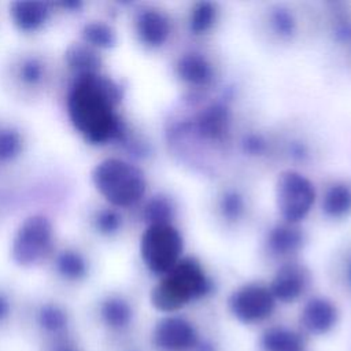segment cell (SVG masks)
<instances>
[{"label": "cell", "mask_w": 351, "mask_h": 351, "mask_svg": "<svg viewBox=\"0 0 351 351\" xmlns=\"http://www.w3.org/2000/svg\"><path fill=\"white\" fill-rule=\"evenodd\" d=\"M337 319L336 307L324 298L311 299L302 311L304 328L313 333L328 332Z\"/></svg>", "instance_id": "5bb4252c"}, {"label": "cell", "mask_w": 351, "mask_h": 351, "mask_svg": "<svg viewBox=\"0 0 351 351\" xmlns=\"http://www.w3.org/2000/svg\"><path fill=\"white\" fill-rule=\"evenodd\" d=\"M348 276H350V281H351V262H350V269H348Z\"/></svg>", "instance_id": "d6a6232c"}, {"label": "cell", "mask_w": 351, "mask_h": 351, "mask_svg": "<svg viewBox=\"0 0 351 351\" xmlns=\"http://www.w3.org/2000/svg\"><path fill=\"white\" fill-rule=\"evenodd\" d=\"M51 10L41 1H14L10 4V18L14 26L22 33H34L41 29Z\"/></svg>", "instance_id": "4fadbf2b"}, {"label": "cell", "mask_w": 351, "mask_h": 351, "mask_svg": "<svg viewBox=\"0 0 351 351\" xmlns=\"http://www.w3.org/2000/svg\"><path fill=\"white\" fill-rule=\"evenodd\" d=\"M133 319L130 303L119 295H108L97 306V321L108 332H121L126 329Z\"/></svg>", "instance_id": "7c38bea8"}, {"label": "cell", "mask_w": 351, "mask_h": 351, "mask_svg": "<svg viewBox=\"0 0 351 351\" xmlns=\"http://www.w3.org/2000/svg\"><path fill=\"white\" fill-rule=\"evenodd\" d=\"M43 351H85L84 346L71 335L52 344L43 347Z\"/></svg>", "instance_id": "f1b7e54d"}, {"label": "cell", "mask_w": 351, "mask_h": 351, "mask_svg": "<svg viewBox=\"0 0 351 351\" xmlns=\"http://www.w3.org/2000/svg\"><path fill=\"white\" fill-rule=\"evenodd\" d=\"M12 311H14L12 299L5 291L0 289V330L8 326L12 318Z\"/></svg>", "instance_id": "f546056e"}, {"label": "cell", "mask_w": 351, "mask_h": 351, "mask_svg": "<svg viewBox=\"0 0 351 351\" xmlns=\"http://www.w3.org/2000/svg\"><path fill=\"white\" fill-rule=\"evenodd\" d=\"M56 273L67 282H81L89 271L88 262L75 250H63L55 258Z\"/></svg>", "instance_id": "e0dca14e"}, {"label": "cell", "mask_w": 351, "mask_h": 351, "mask_svg": "<svg viewBox=\"0 0 351 351\" xmlns=\"http://www.w3.org/2000/svg\"><path fill=\"white\" fill-rule=\"evenodd\" d=\"M44 67L43 63L36 58H29L23 60L19 67V77L26 85H36L43 80Z\"/></svg>", "instance_id": "4316f807"}, {"label": "cell", "mask_w": 351, "mask_h": 351, "mask_svg": "<svg viewBox=\"0 0 351 351\" xmlns=\"http://www.w3.org/2000/svg\"><path fill=\"white\" fill-rule=\"evenodd\" d=\"M274 22H276L280 32H292L293 21H292V16L288 12L278 11L274 16Z\"/></svg>", "instance_id": "4dcf8cb0"}, {"label": "cell", "mask_w": 351, "mask_h": 351, "mask_svg": "<svg viewBox=\"0 0 351 351\" xmlns=\"http://www.w3.org/2000/svg\"><path fill=\"white\" fill-rule=\"evenodd\" d=\"M122 218L114 208H103L95 217V226L103 234H114L119 230Z\"/></svg>", "instance_id": "484cf974"}, {"label": "cell", "mask_w": 351, "mask_h": 351, "mask_svg": "<svg viewBox=\"0 0 351 351\" xmlns=\"http://www.w3.org/2000/svg\"><path fill=\"white\" fill-rule=\"evenodd\" d=\"M177 74L189 85L203 86L213 80L214 71L211 63L203 55L189 52L178 59Z\"/></svg>", "instance_id": "9a60e30c"}, {"label": "cell", "mask_w": 351, "mask_h": 351, "mask_svg": "<svg viewBox=\"0 0 351 351\" xmlns=\"http://www.w3.org/2000/svg\"><path fill=\"white\" fill-rule=\"evenodd\" d=\"M276 299L269 287L245 284L236 289L229 300L233 315L244 324H256L266 319L274 310Z\"/></svg>", "instance_id": "ba28073f"}, {"label": "cell", "mask_w": 351, "mask_h": 351, "mask_svg": "<svg viewBox=\"0 0 351 351\" xmlns=\"http://www.w3.org/2000/svg\"><path fill=\"white\" fill-rule=\"evenodd\" d=\"M30 332L41 347L73 335L71 315L67 308L53 300L40 303L30 317Z\"/></svg>", "instance_id": "52a82bcc"}, {"label": "cell", "mask_w": 351, "mask_h": 351, "mask_svg": "<svg viewBox=\"0 0 351 351\" xmlns=\"http://www.w3.org/2000/svg\"><path fill=\"white\" fill-rule=\"evenodd\" d=\"M53 247V225L44 214H32L14 232L10 255L21 267H33L44 261Z\"/></svg>", "instance_id": "5b68a950"}, {"label": "cell", "mask_w": 351, "mask_h": 351, "mask_svg": "<svg viewBox=\"0 0 351 351\" xmlns=\"http://www.w3.org/2000/svg\"><path fill=\"white\" fill-rule=\"evenodd\" d=\"M119 99V88L100 73L75 77L66 99L69 121L85 141L106 144L121 133Z\"/></svg>", "instance_id": "6da1fadb"}, {"label": "cell", "mask_w": 351, "mask_h": 351, "mask_svg": "<svg viewBox=\"0 0 351 351\" xmlns=\"http://www.w3.org/2000/svg\"><path fill=\"white\" fill-rule=\"evenodd\" d=\"M322 210L329 218H344L351 213V186L346 182H335L322 197Z\"/></svg>", "instance_id": "ac0fdd59"}, {"label": "cell", "mask_w": 351, "mask_h": 351, "mask_svg": "<svg viewBox=\"0 0 351 351\" xmlns=\"http://www.w3.org/2000/svg\"><path fill=\"white\" fill-rule=\"evenodd\" d=\"M269 248L278 255H287L298 251L302 245V233L293 225H278L269 233Z\"/></svg>", "instance_id": "d6986e66"}, {"label": "cell", "mask_w": 351, "mask_h": 351, "mask_svg": "<svg viewBox=\"0 0 351 351\" xmlns=\"http://www.w3.org/2000/svg\"><path fill=\"white\" fill-rule=\"evenodd\" d=\"M173 211H174L173 204L167 197L155 196L147 203L144 208V218L147 221V225L167 223V222H171Z\"/></svg>", "instance_id": "d4e9b609"}, {"label": "cell", "mask_w": 351, "mask_h": 351, "mask_svg": "<svg viewBox=\"0 0 351 351\" xmlns=\"http://www.w3.org/2000/svg\"><path fill=\"white\" fill-rule=\"evenodd\" d=\"M182 250V234L171 222L149 223L140 237L138 251L143 263L151 273L160 277L180 262Z\"/></svg>", "instance_id": "277c9868"}, {"label": "cell", "mask_w": 351, "mask_h": 351, "mask_svg": "<svg viewBox=\"0 0 351 351\" xmlns=\"http://www.w3.org/2000/svg\"><path fill=\"white\" fill-rule=\"evenodd\" d=\"M315 202L313 182L296 170H284L276 181V204L280 215L291 225L304 219Z\"/></svg>", "instance_id": "8992f818"}, {"label": "cell", "mask_w": 351, "mask_h": 351, "mask_svg": "<svg viewBox=\"0 0 351 351\" xmlns=\"http://www.w3.org/2000/svg\"><path fill=\"white\" fill-rule=\"evenodd\" d=\"M66 62L77 77L100 73V58L96 49L85 43L70 45L66 51Z\"/></svg>", "instance_id": "2e32d148"}, {"label": "cell", "mask_w": 351, "mask_h": 351, "mask_svg": "<svg viewBox=\"0 0 351 351\" xmlns=\"http://www.w3.org/2000/svg\"><path fill=\"white\" fill-rule=\"evenodd\" d=\"M262 344L265 351H303V341L299 335L285 328L269 329Z\"/></svg>", "instance_id": "44dd1931"}, {"label": "cell", "mask_w": 351, "mask_h": 351, "mask_svg": "<svg viewBox=\"0 0 351 351\" xmlns=\"http://www.w3.org/2000/svg\"><path fill=\"white\" fill-rule=\"evenodd\" d=\"M134 29L138 40L147 47H160L170 34V21L167 15L156 8L138 11L134 21Z\"/></svg>", "instance_id": "30bf717a"}, {"label": "cell", "mask_w": 351, "mask_h": 351, "mask_svg": "<svg viewBox=\"0 0 351 351\" xmlns=\"http://www.w3.org/2000/svg\"><path fill=\"white\" fill-rule=\"evenodd\" d=\"M307 284V273L298 263L282 265L269 287L274 299L285 303L296 300L304 291Z\"/></svg>", "instance_id": "8fae6325"}, {"label": "cell", "mask_w": 351, "mask_h": 351, "mask_svg": "<svg viewBox=\"0 0 351 351\" xmlns=\"http://www.w3.org/2000/svg\"><path fill=\"white\" fill-rule=\"evenodd\" d=\"M81 36L82 43L92 47L93 49L111 48L117 41L115 32L111 29V26L100 21H90L85 23Z\"/></svg>", "instance_id": "7402d4cb"}, {"label": "cell", "mask_w": 351, "mask_h": 351, "mask_svg": "<svg viewBox=\"0 0 351 351\" xmlns=\"http://www.w3.org/2000/svg\"><path fill=\"white\" fill-rule=\"evenodd\" d=\"M245 145H247V148L250 151H254V152H261L263 149V141L259 137H256V136L248 137Z\"/></svg>", "instance_id": "1f68e13d"}, {"label": "cell", "mask_w": 351, "mask_h": 351, "mask_svg": "<svg viewBox=\"0 0 351 351\" xmlns=\"http://www.w3.org/2000/svg\"><path fill=\"white\" fill-rule=\"evenodd\" d=\"M228 122V111L222 106L213 104L203 110L196 121V125L202 136L208 138H218L226 132Z\"/></svg>", "instance_id": "ffe728a7"}, {"label": "cell", "mask_w": 351, "mask_h": 351, "mask_svg": "<svg viewBox=\"0 0 351 351\" xmlns=\"http://www.w3.org/2000/svg\"><path fill=\"white\" fill-rule=\"evenodd\" d=\"M23 149L22 134L12 128H0V163L11 162Z\"/></svg>", "instance_id": "cb8c5ba5"}, {"label": "cell", "mask_w": 351, "mask_h": 351, "mask_svg": "<svg viewBox=\"0 0 351 351\" xmlns=\"http://www.w3.org/2000/svg\"><path fill=\"white\" fill-rule=\"evenodd\" d=\"M90 181L97 193L112 208H126L137 204L147 191L143 170L117 156L99 160L90 171Z\"/></svg>", "instance_id": "7a4b0ae2"}, {"label": "cell", "mask_w": 351, "mask_h": 351, "mask_svg": "<svg viewBox=\"0 0 351 351\" xmlns=\"http://www.w3.org/2000/svg\"><path fill=\"white\" fill-rule=\"evenodd\" d=\"M210 291V280L196 259L186 256L165 276L151 291L152 306L163 313H174Z\"/></svg>", "instance_id": "3957f363"}, {"label": "cell", "mask_w": 351, "mask_h": 351, "mask_svg": "<svg viewBox=\"0 0 351 351\" xmlns=\"http://www.w3.org/2000/svg\"><path fill=\"white\" fill-rule=\"evenodd\" d=\"M221 211L228 219H237L244 211V200L237 192H226L221 199Z\"/></svg>", "instance_id": "83f0119b"}, {"label": "cell", "mask_w": 351, "mask_h": 351, "mask_svg": "<svg viewBox=\"0 0 351 351\" xmlns=\"http://www.w3.org/2000/svg\"><path fill=\"white\" fill-rule=\"evenodd\" d=\"M152 343L159 351H191L197 343V333L189 321L170 315L154 328Z\"/></svg>", "instance_id": "9c48e42d"}, {"label": "cell", "mask_w": 351, "mask_h": 351, "mask_svg": "<svg viewBox=\"0 0 351 351\" xmlns=\"http://www.w3.org/2000/svg\"><path fill=\"white\" fill-rule=\"evenodd\" d=\"M217 19V8L213 3L200 1L193 5L189 15V26L191 30L196 34L204 33L215 23Z\"/></svg>", "instance_id": "603a6c76"}]
</instances>
